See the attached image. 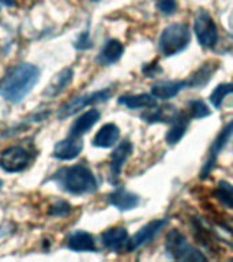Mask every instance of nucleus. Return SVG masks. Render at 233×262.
I'll return each instance as SVG.
<instances>
[{
  "label": "nucleus",
  "mask_w": 233,
  "mask_h": 262,
  "mask_svg": "<svg viewBox=\"0 0 233 262\" xmlns=\"http://www.w3.org/2000/svg\"><path fill=\"white\" fill-rule=\"evenodd\" d=\"M40 78V69L30 63H20L10 70L0 82V96L10 102H19L36 86Z\"/></svg>",
  "instance_id": "obj_1"
},
{
  "label": "nucleus",
  "mask_w": 233,
  "mask_h": 262,
  "mask_svg": "<svg viewBox=\"0 0 233 262\" xmlns=\"http://www.w3.org/2000/svg\"><path fill=\"white\" fill-rule=\"evenodd\" d=\"M55 180L64 188L65 191L74 195L91 194L97 190V180L89 167L77 164L73 167L64 168L55 175Z\"/></svg>",
  "instance_id": "obj_2"
},
{
  "label": "nucleus",
  "mask_w": 233,
  "mask_h": 262,
  "mask_svg": "<svg viewBox=\"0 0 233 262\" xmlns=\"http://www.w3.org/2000/svg\"><path fill=\"white\" fill-rule=\"evenodd\" d=\"M190 41H191V33L187 25L172 24L164 29L159 36V52L164 56H175L187 48Z\"/></svg>",
  "instance_id": "obj_3"
},
{
  "label": "nucleus",
  "mask_w": 233,
  "mask_h": 262,
  "mask_svg": "<svg viewBox=\"0 0 233 262\" xmlns=\"http://www.w3.org/2000/svg\"><path fill=\"white\" fill-rule=\"evenodd\" d=\"M165 249L167 253L176 261H206L207 258L200 253L199 250L192 247L188 243L187 237L180 232L179 229H171L165 239Z\"/></svg>",
  "instance_id": "obj_4"
},
{
  "label": "nucleus",
  "mask_w": 233,
  "mask_h": 262,
  "mask_svg": "<svg viewBox=\"0 0 233 262\" xmlns=\"http://www.w3.org/2000/svg\"><path fill=\"white\" fill-rule=\"evenodd\" d=\"M194 32L196 34L198 42L204 48H212L218 41V30H217L216 22L203 8L196 11L195 19H194Z\"/></svg>",
  "instance_id": "obj_5"
},
{
  "label": "nucleus",
  "mask_w": 233,
  "mask_h": 262,
  "mask_svg": "<svg viewBox=\"0 0 233 262\" xmlns=\"http://www.w3.org/2000/svg\"><path fill=\"white\" fill-rule=\"evenodd\" d=\"M110 96H112L110 89H102L98 90V92H93V93H87L83 94V96L74 97L71 101H68L67 104L61 106L60 111H59V118L63 119L73 116L74 114H77L78 111L83 110L85 106L93 105V104H98V102H104L106 100H109Z\"/></svg>",
  "instance_id": "obj_6"
},
{
  "label": "nucleus",
  "mask_w": 233,
  "mask_h": 262,
  "mask_svg": "<svg viewBox=\"0 0 233 262\" xmlns=\"http://www.w3.org/2000/svg\"><path fill=\"white\" fill-rule=\"evenodd\" d=\"M30 163V155L20 146H10L0 153V168L6 172L24 171Z\"/></svg>",
  "instance_id": "obj_7"
},
{
  "label": "nucleus",
  "mask_w": 233,
  "mask_h": 262,
  "mask_svg": "<svg viewBox=\"0 0 233 262\" xmlns=\"http://www.w3.org/2000/svg\"><path fill=\"white\" fill-rule=\"evenodd\" d=\"M233 135V120L229 122L226 126L220 131V134L217 135V138L214 139V142L212 143V147L208 150L207 159L204 161L203 168H202V172H200V178H206V176L212 172L214 164H216L218 156H220L221 150L224 149V146L228 142V139Z\"/></svg>",
  "instance_id": "obj_8"
},
{
  "label": "nucleus",
  "mask_w": 233,
  "mask_h": 262,
  "mask_svg": "<svg viewBox=\"0 0 233 262\" xmlns=\"http://www.w3.org/2000/svg\"><path fill=\"white\" fill-rule=\"evenodd\" d=\"M167 224L168 220H165V219H157V220H153L150 223H147L146 225H143L138 232L134 233L130 237L127 251H134V250L139 249L141 246L146 245L147 242H150Z\"/></svg>",
  "instance_id": "obj_9"
},
{
  "label": "nucleus",
  "mask_w": 233,
  "mask_h": 262,
  "mask_svg": "<svg viewBox=\"0 0 233 262\" xmlns=\"http://www.w3.org/2000/svg\"><path fill=\"white\" fill-rule=\"evenodd\" d=\"M102 245L106 249L120 253L123 250H128V232L124 227H113V228L106 229L105 232L101 235Z\"/></svg>",
  "instance_id": "obj_10"
},
{
  "label": "nucleus",
  "mask_w": 233,
  "mask_h": 262,
  "mask_svg": "<svg viewBox=\"0 0 233 262\" xmlns=\"http://www.w3.org/2000/svg\"><path fill=\"white\" fill-rule=\"evenodd\" d=\"M83 149V141L82 137L69 134L68 137L57 143L53 150V156L59 160H74L79 156Z\"/></svg>",
  "instance_id": "obj_11"
},
{
  "label": "nucleus",
  "mask_w": 233,
  "mask_h": 262,
  "mask_svg": "<svg viewBox=\"0 0 233 262\" xmlns=\"http://www.w3.org/2000/svg\"><path fill=\"white\" fill-rule=\"evenodd\" d=\"M190 118L191 116L185 111L176 112L173 115V118L171 119V127L167 133V142L169 145H176L183 138L188 128V124H190Z\"/></svg>",
  "instance_id": "obj_12"
},
{
  "label": "nucleus",
  "mask_w": 233,
  "mask_h": 262,
  "mask_svg": "<svg viewBox=\"0 0 233 262\" xmlns=\"http://www.w3.org/2000/svg\"><path fill=\"white\" fill-rule=\"evenodd\" d=\"M132 153V143L130 141H124L119 145L110 156V176L112 182H116L122 173V169L126 164L127 159Z\"/></svg>",
  "instance_id": "obj_13"
},
{
  "label": "nucleus",
  "mask_w": 233,
  "mask_h": 262,
  "mask_svg": "<svg viewBox=\"0 0 233 262\" xmlns=\"http://www.w3.org/2000/svg\"><path fill=\"white\" fill-rule=\"evenodd\" d=\"M187 88V81H161L151 88V96L157 100H169Z\"/></svg>",
  "instance_id": "obj_14"
},
{
  "label": "nucleus",
  "mask_w": 233,
  "mask_h": 262,
  "mask_svg": "<svg viewBox=\"0 0 233 262\" xmlns=\"http://www.w3.org/2000/svg\"><path fill=\"white\" fill-rule=\"evenodd\" d=\"M120 138V128L114 123H106L94 135L93 145L97 147H112Z\"/></svg>",
  "instance_id": "obj_15"
},
{
  "label": "nucleus",
  "mask_w": 233,
  "mask_h": 262,
  "mask_svg": "<svg viewBox=\"0 0 233 262\" xmlns=\"http://www.w3.org/2000/svg\"><path fill=\"white\" fill-rule=\"evenodd\" d=\"M109 204L119 210H131L139 205V196L131 191H127L124 188H119L108 196Z\"/></svg>",
  "instance_id": "obj_16"
},
{
  "label": "nucleus",
  "mask_w": 233,
  "mask_h": 262,
  "mask_svg": "<svg viewBox=\"0 0 233 262\" xmlns=\"http://www.w3.org/2000/svg\"><path fill=\"white\" fill-rule=\"evenodd\" d=\"M119 104L130 108V110H138V108H153L157 105V98L151 94H126L119 98Z\"/></svg>",
  "instance_id": "obj_17"
},
{
  "label": "nucleus",
  "mask_w": 233,
  "mask_h": 262,
  "mask_svg": "<svg viewBox=\"0 0 233 262\" xmlns=\"http://www.w3.org/2000/svg\"><path fill=\"white\" fill-rule=\"evenodd\" d=\"M123 52H124V47L119 40H109L106 41L104 48L101 49V52L98 55V61L104 66L113 64L122 57Z\"/></svg>",
  "instance_id": "obj_18"
},
{
  "label": "nucleus",
  "mask_w": 233,
  "mask_h": 262,
  "mask_svg": "<svg viewBox=\"0 0 233 262\" xmlns=\"http://www.w3.org/2000/svg\"><path fill=\"white\" fill-rule=\"evenodd\" d=\"M100 112L97 110H89L83 115H81L79 118L74 122L73 127H71V133L69 134L77 135V137H82L86 134L96 123L100 120Z\"/></svg>",
  "instance_id": "obj_19"
},
{
  "label": "nucleus",
  "mask_w": 233,
  "mask_h": 262,
  "mask_svg": "<svg viewBox=\"0 0 233 262\" xmlns=\"http://www.w3.org/2000/svg\"><path fill=\"white\" fill-rule=\"evenodd\" d=\"M217 67L218 66H216V63L212 60L203 63L190 77V79L187 81V86H190V88H202V86H204L210 81V78H212V75L217 70Z\"/></svg>",
  "instance_id": "obj_20"
},
{
  "label": "nucleus",
  "mask_w": 233,
  "mask_h": 262,
  "mask_svg": "<svg viewBox=\"0 0 233 262\" xmlns=\"http://www.w3.org/2000/svg\"><path fill=\"white\" fill-rule=\"evenodd\" d=\"M68 249L74 251H96V242L89 232L78 231L68 237Z\"/></svg>",
  "instance_id": "obj_21"
},
{
  "label": "nucleus",
  "mask_w": 233,
  "mask_h": 262,
  "mask_svg": "<svg viewBox=\"0 0 233 262\" xmlns=\"http://www.w3.org/2000/svg\"><path fill=\"white\" fill-rule=\"evenodd\" d=\"M71 79H73V70H61L60 73L55 77L52 83L46 88V90L44 92V96H46V97H55V96H57L60 92H63L65 86L68 85Z\"/></svg>",
  "instance_id": "obj_22"
},
{
  "label": "nucleus",
  "mask_w": 233,
  "mask_h": 262,
  "mask_svg": "<svg viewBox=\"0 0 233 262\" xmlns=\"http://www.w3.org/2000/svg\"><path fill=\"white\" fill-rule=\"evenodd\" d=\"M214 198L220 202L224 208L233 210V186L226 180H220L214 188Z\"/></svg>",
  "instance_id": "obj_23"
},
{
  "label": "nucleus",
  "mask_w": 233,
  "mask_h": 262,
  "mask_svg": "<svg viewBox=\"0 0 233 262\" xmlns=\"http://www.w3.org/2000/svg\"><path fill=\"white\" fill-rule=\"evenodd\" d=\"M233 93V85L232 83H221L216 88V89L213 90L212 94H210V102H212L213 106H216V108H220L222 101L225 100V97L228 96V94Z\"/></svg>",
  "instance_id": "obj_24"
},
{
  "label": "nucleus",
  "mask_w": 233,
  "mask_h": 262,
  "mask_svg": "<svg viewBox=\"0 0 233 262\" xmlns=\"http://www.w3.org/2000/svg\"><path fill=\"white\" fill-rule=\"evenodd\" d=\"M213 220L216 223L217 228L225 232L229 237V245L233 247V217L232 216H225V214H216L213 217Z\"/></svg>",
  "instance_id": "obj_25"
},
{
  "label": "nucleus",
  "mask_w": 233,
  "mask_h": 262,
  "mask_svg": "<svg viewBox=\"0 0 233 262\" xmlns=\"http://www.w3.org/2000/svg\"><path fill=\"white\" fill-rule=\"evenodd\" d=\"M188 114L194 119H202L212 114V111L208 110V106L202 100H194V101L190 102Z\"/></svg>",
  "instance_id": "obj_26"
},
{
  "label": "nucleus",
  "mask_w": 233,
  "mask_h": 262,
  "mask_svg": "<svg viewBox=\"0 0 233 262\" xmlns=\"http://www.w3.org/2000/svg\"><path fill=\"white\" fill-rule=\"evenodd\" d=\"M69 212H71L69 204H67L65 201H59V202L51 206L49 214L51 216H67Z\"/></svg>",
  "instance_id": "obj_27"
},
{
  "label": "nucleus",
  "mask_w": 233,
  "mask_h": 262,
  "mask_svg": "<svg viewBox=\"0 0 233 262\" xmlns=\"http://www.w3.org/2000/svg\"><path fill=\"white\" fill-rule=\"evenodd\" d=\"M157 7L162 14L165 15H171L173 12L176 11V8H177V3H176L175 0H158V3H157Z\"/></svg>",
  "instance_id": "obj_28"
},
{
  "label": "nucleus",
  "mask_w": 233,
  "mask_h": 262,
  "mask_svg": "<svg viewBox=\"0 0 233 262\" xmlns=\"http://www.w3.org/2000/svg\"><path fill=\"white\" fill-rule=\"evenodd\" d=\"M75 47H77L78 49H87V48H90V47H91V41H90V38H89V33H87V32L82 33L81 37L78 38Z\"/></svg>",
  "instance_id": "obj_29"
},
{
  "label": "nucleus",
  "mask_w": 233,
  "mask_h": 262,
  "mask_svg": "<svg viewBox=\"0 0 233 262\" xmlns=\"http://www.w3.org/2000/svg\"><path fill=\"white\" fill-rule=\"evenodd\" d=\"M158 73H161V69L158 67V63H153V64H146L143 69V74L149 78H154Z\"/></svg>",
  "instance_id": "obj_30"
},
{
  "label": "nucleus",
  "mask_w": 233,
  "mask_h": 262,
  "mask_svg": "<svg viewBox=\"0 0 233 262\" xmlns=\"http://www.w3.org/2000/svg\"><path fill=\"white\" fill-rule=\"evenodd\" d=\"M0 3L7 6V7H12V6H15L16 0H0Z\"/></svg>",
  "instance_id": "obj_31"
},
{
  "label": "nucleus",
  "mask_w": 233,
  "mask_h": 262,
  "mask_svg": "<svg viewBox=\"0 0 233 262\" xmlns=\"http://www.w3.org/2000/svg\"><path fill=\"white\" fill-rule=\"evenodd\" d=\"M2 184H3V182H2V179H0V188H2Z\"/></svg>",
  "instance_id": "obj_32"
},
{
  "label": "nucleus",
  "mask_w": 233,
  "mask_h": 262,
  "mask_svg": "<svg viewBox=\"0 0 233 262\" xmlns=\"http://www.w3.org/2000/svg\"><path fill=\"white\" fill-rule=\"evenodd\" d=\"M93 2H98V0H93Z\"/></svg>",
  "instance_id": "obj_33"
}]
</instances>
